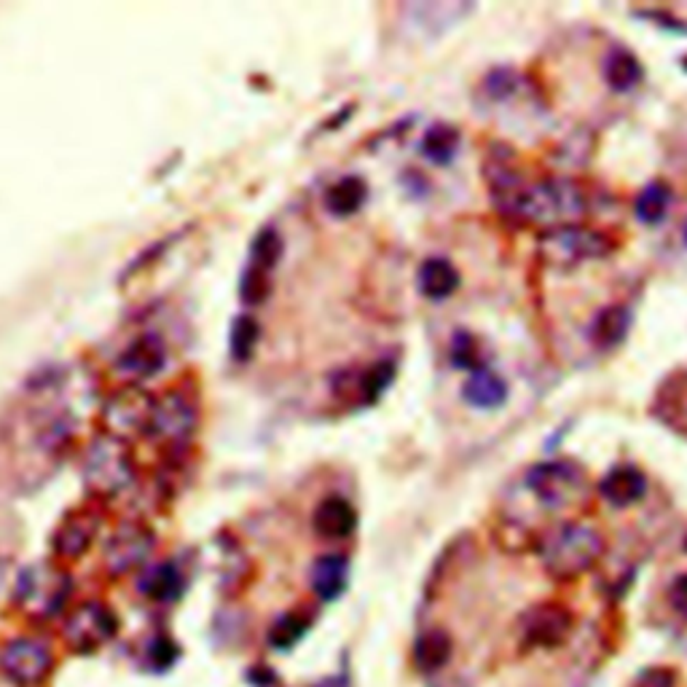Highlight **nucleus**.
Masks as SVG:
<instances>
[{"instance_id":"obj_30","label":"nucleus","mask_w":687,"mask_h":687,"mask_svg":"<svg viewBox=\"0 0 687 687\" xmlns=\"http://www.w3.org/2000/svg\"><path fill=\"white\" fill-rule=\"evenodd\" d=\"M668 189L664 183H650L642 189V194L636 196V215L645 223H658L668 210Z\"/></svg>"},{"instance_id":"obj_35","label":"nucleus","mask_w":687,"mask_h":687,"mask_svg":"<svg viewBox=\"0 0 687 687\" xmlns=\"http://www.w3.org/2000/svg\"><path fill=\"white\" fill-rule=\"evenodd\" d=\"M668 602H672V607L679 615L687 618V575H679L672 583V588H668Z\"/></svg>"},{"instance_id":"obj_28","label":"nucleus","mask_w":687,"mask_h":687,"mask_svg":"<svg viewBox=\"0 0 687 687\" xmlns=\"http://www.w3.org/2000/svg\"><path fill=\"white\" fill-rule=\"evenodd\" d=\"M258 336H261V328H258L256 320L250 314H239L234 320L232 333H228V350H232V357L237 363H247L253 357L258 346Z\"/></svg>"},{"instance_id":"obj_37","label":"nucleus","mask_w":687,"mask_h":687,"mask_svg":"<svg viewBox=\"0 0 687 687\" xmlns=\"http://www.w3.org/2000/svg\"><path fill=\"white\" fill-rule=\"evenodd\" d=\"M318 687H350V679H346V674H342V677H331V679H323Z\"/></svg>"},{"instance_id":"obj_27","label":"nucleus","mask_w":687,"mask_h":687,"mask_svg":"<svg viewBox=\"0 0 687 687\" xmlns=\"http://www.w3.org/2000/svg\"><path fill=\"white\" fill-rule=\"evenodd\" d=\"M457 148H460V132L449 124H436V127L427 129L422 138V153L436 164H449Z\"/></svg>"},{"instance_id":"obj_38","label":"nucleus","mask_w":687,"mask_h":687,"mask_svg":"<svg viewBox=\"0 0 687 687\" xmlns=\"http://www.w3.org/2000/svg\"><path fill=\"white\" fill-rule=\"evenodd\" d=\"M685 237H687V228H685Z\"/></svg>"},{"instance_id":"obj_22","label":"nucleus","mask_w":687,"mask_h":687,"mask_svg":"<svg viewBox=\"0 0 687 687\" xmlns=\"http://www.w3.org/2000/svg\"><path fill=\"white\" fill-rule=\"evenodd\" d=\"M368 196V189L357 175H346L342 181H336L328 189L325 194V207L328 213H333L336 218H350V215L361 213Z\"/></svg>"},{"instance_id":"obj_14","label":"nucleus","mask_w":687,"mask_h":687,"mask_svg":"<svg viewBox=\"0 0 687 687\" xmlns=\"http://www.w3.org/2000/svg\"><path fill=\"white\" fill-rule=\"evenodd\" d=\"M97 529H100V516L95 511L67 513L52 535L54 554L65 561L82 559L86 550L92 548V543H95Z\"/></svg>"},{"instance_id":"obj_12","label":"nucleus","mask_w":687,"mask_h":687,"mask_svg":"<svg viewBox=\"0 0 687 687\" xmlns=\"http://www.w3.org/2000/svg\"><path fill=\"white\" fill-rule=\"evenodd\" d=\"M153 550V532L140 522H127L110 535L105 546V569L114 578L129 575L132 569L146 565V559Z\"/></svg>"},{"instance_id":"obj_32","label":"nucleus","mask_w":687,"mask_h":687,"mask_svg":"<svg viewBox=\"0 0 687 687\" xmlns=\"http://www.w3.org/2000/svg\"><path fill=\"white\" fill-rule=\"evenodd\" d=\"M451 361H454L457 368L468 371L484 368L479 357V346H475V339L470 336V333H457L454 342H451Z\"/></svg>"},{"instance_id":"obj_19","label":"nucleus","mask_w":687,"mask_h":687,"mask_svg":"<svg viewBox=\"0 0 687 687\" xmlns=\"http://www.w3.org/2000/svg\"><path fill=\"white\" fill-rule=\"evenodd\" d=\"M451 653H454V642L451 636L446 634L443 629H430L414 642V664H417L419 672L432 674L441 672V668L451 661Z\"/></svg>"},{"instance_id":"obj_9","label":"nucleus","mask_w":687,"mask_h":687,"mask_svg":"<svg viewBox=\"0 0 687 687\" xmlns=\"http://www.w3.org/2000/svg\"><path fill=\"white\" fill-rule=\"evenodd\" d=\"M54 668L52 650L43 642L20 636L0 647V674L17 687H41Z\"/></svg>"},{"instance_id":"obj_26","label":"nucleus","mask_w":687,"mask_h":687,"mask_svg":"<svg viewBox=\"0 0 687 687\" xmlns=\"http://www.w3.org/2000/svg\"><path fill=\"white\" fill-rule=\"evenodd\" d=\"M604 78H607V84H610L615 92L634 89V86L642 82L640 60H636L634 54H629V52H623V49H618V52H612L610 57H607Z\"/></svg>"},{"instance_id":"obj_17","label":"nucleus","mask_w":687,"mask_h":687,"mask_svg":"<svg viewBox=\"0 0 687 687\" xmlns=\"http://www.w3.org/2000/svg\"><path fill=\"white\" fill-rule=\"evenodd\" d=\"M599 492H602V497L610 505L629 507L645 497L647 481L636 468H615L604 475L602 484H599Z\"/></svg>"},{"instance_id":"obj_4","label":"nucleus","mask_w":687,"mask_h":687,"mask_svg":"<svg viewBox=\"0 0 687 687\" xmlns=\"http://www.w3.org/2000/svg\"><path fill=\"white\" fill-rule=\"evenodd\" d=\"M73 583L65 569L54 565H33L20 575L17 583V604L28 612L33 621H52L65 610L71 599Z\"/></svg>"},{"instance_id":"obj_16","label":"nucleus","mask_w":687,"mask_h":687,"mask_svg":"<svg viewBox=\"0 0 687 687\" xmlns=\"http://www.w3.org/2000/svg\"><path fill=\"white\" fill-rule=\"evenodd\" d=\"M312 526L323 540H344L355 532L357 511L350 500L344 497H325L323 503L314 507Z\"/></svg>"},{"instance_id":"obj_33","label":"nucleus","mask_w":687,"mask_h":687,"mask_svg":"<svg viewBox=\"0 0 687 687\" xmlns=\"http://www.w3.org/2000/svg\"><path fill=\"white\" fill-rule=\"evenodd\" d=\"M148 661H151L153 668H170L178 661L175 642L167 640V636H157L151 642V650H148Z\"/></svg>"},{"instance_id":"obj_15","label":"nucleus","mask_w":687,"mask_h":687,"mask_svg":"<svg viewBox=\"0 0 687 687\" xmlns=\"http://www.w3.org/2000/svg\"><path fill=\"white\" fill-rule=\"evenodd\" d=\"M167 363V346L157 333H142L132 344L124 346V352L116 361V368L129 379L142 382L157 376Z\"/></svg>"},{"instance_id":"obj_20","label":"nucleus","mask_w":687,"mask_h":687,"mask_svg":"<svg viewBox=\"0 0 687 687\" xmlns=\"http://www.w3.org/2000/svg\"><path fill=\"white\" fill-rule=\"evenodd\" d=\"M460 288V271L454 269L446 258H427L419 269V290L432 301L449 299Z\"/></svg>"},{"instance_id":"obj_25","label":"nucleus","mask_w":687,"mask_h":687,"mask_svg":"<svg viewBox=\"0 0 687 687\" xmlns=\"http://www.w3.org/2000/svg\"><path fill=\"white\" fill-rule=\"evenodd\" d=\"M282 258V237L277 228L266 226L261 228V232L256 234V239H253L250 245V253H247V266H253V269H261V271H269V275H275L277 264H280Z\"/></svg>"},{"instance_id":"obj_3","label":"nucleus","mask_w":687,"mask_h":687,"mask_svg":"<svg viewBox=\"0 0 687 687\" xmlns=\"http://www.w3.org/2000/svg\"><path fill=\"white\" fill-rule=\"evenodd\" d=\"M135 481V460L127 441L114 436L95 438L84 454V484L95 497H119Z\"/></svg>"},{"instance_id":"obj_10","label":"nucleus","mask_w":687,"mask_h":687,"mask_svg":"<svg viewBox=\"0 0 687 687\" xmlns=\"http://www.w3.org/2000/svg\"><path fill=\"white\" fill-rule=\"evenodd\" d=\"M395 365L393 361H379L368 368H344L333 376L331 389L344 404L371 406L382 398V393L393 385Z\"/></svg>"},{"instance_id":"obj_7","label":"nucleus","mask_w":687,"mask_h":687,"mask_svg":"<svg viewBox=\"0 0 687 687\" xmlns=\"http://www.w3.org/2000/svg\"><path fill=\"white\" fill-rule=\"evenodd\" d=\"M116 631H119V618L103 602H82L73 607L62 623V636H65L67 647L78 655L97 653L114 640Z\"/></svg>"},{"instance_id":"obj_23","label":"nucleus","mask_w":687,"mask_h":687,"mask_svg":"<svg viewBox=\"0 0 687 687\" xmlns=\"http://www.w3.org/2000/svg\"><path fill=\"white\" fill-rule=\"evenodd\" d=\"M507 398L505 382L497 374H492L489 368L473 371V376L465 385V400L475 408H497L503 406Z\"/></svg>"},{"instance_id":"obj_8","label":"nucleus","mask_w":687,"mask_h":687,"mask_svg":"<svg viewBox=\"0 0 687 687\" xmlns=\"http://www.w3.org/2000/svg\"><path fill=\"white\" fill-rule=\"evenodd\" d=\"M153 404H157V398L151 393H146L142 387H121L119 393L110 395V400L103 408L105 432L114 438H121V441H127L129 436H148Z\"/></svg>"},{"instance_id":"obj_29","label":"nucleus","mask_w":687,"mask_h":687,"mask_svg":"<svg viewBox=\"0 0 687 687\" xmlns=\"http://www.w3.org/2000/svg\"><path fill=\"white\" fill-rule=\"evenodd\" d=\"M309 631V618L301 612H285L269 629V645L275 650H290L296 642L303 640Z\"/></svg>"},{"instance_id":"obj_24","label":"nucleus","mask_w":687,"mask_h":687,"mask_svg":"<svg viewBox=\"0 0 687 687\" xmlns=\"http://www.w3.org/2000/svg\"><path fill=\"white\" fill-rule=\"evenodd\" d=\"M631 328V314L629 309L623 307H607L602 314L597 318V323H593V342H597L599 346H604V350H610V346H618L626 339Z\"/></svg>"},{"instance_id":"obj_18","label":"nucleus","mask_w":687,"mask_h":687,"mask_svg":"<svg viewBox=\"0 0 687 687\" xmlns=\"http://www.w3.org/2000/svg\"><path fill=\"white\" fill-rule=\"evenodd\" d=\"M350 580V561L342 554L320 556L312 567V588L323 602H336L346 591Z\"/></svg>"},{"instance_id":"obj_11","label":"nucleus","mask_w":687,"mask_h":687,"mask_svg":"<svg viewBox=\"0 0 687 687\" xmlns=\"http://www.w3.org/2000/svg\"><path fill=\"white\" fill-rule=\"evenodd\" d=\"M526 484L548 507H567L578 503L583 492V473L572 462H546V465L532 468Z\"/></svg>"},{"instance_id":"obj_36","label":"nucleus","mask_w":687,"mask_h":687,"mask_svg":"<svg viewBox=\"0 0 687 687\" xmlns=\"http://www.w3.org/2000/svg\"><path fill=\"white\" fill-rule=\"evenodd\" d=\"M645 687H672L674 685V674L664 672V668H653V672L645 674Z\"/></svg>"},{"instance_id":"obj_34","label":"nucleus","mask_w":687,"mask_h":687,"mask_svg":"<svg viewBox=\"0 0 687 687\" xmlns=\"http://www.w3.org/2000/svg\"><path fill=\"white\" fill-rule=\"evenodd\" d=\"M513 73L511 71H497V73H492V76H489V82H486V92L492 97H505V95H511L513 92Z\"/></svg>"},{"instance_id":"obj_21","label":"nucleus","mask_w":687,"mask_h":687,"mask_svg":"<svg viewBox=\"0 0 687 687\" xmlns=\"http://www.w3.org/2000/svg\"><path fill=\"white\" fill-rule=\"evenodd\" d=\"M140 591L146 593L148 599L159 604H172L183 591V572L178 569L175 561H164V565H157L151 572L142 578Z\"/></svg>"},{"instance_id":"obj_31","label":"nucleus","mask_w":687,"mask_h":687,"mask_svg":"<svg viewBox=\"0 0 687 687\" xmlns=\"http://www.w3.org/2000/svg\"><path fill=\"white\" fill-rule=\"evenodd\" d=\"M269 296H271L269 271L245 266L243 277H239V299H243V303H247V307H261Z\"/></svg>"},{"instance_id":"obj_2","label":"nucleus","mask_w":687,"mask_h":687,"mask_svg":"<svg viewBox=\"0 0 687 687\" xmlns=\"http://www.w3.org/2000/svg\"><path fill=\"white\" fill-rule=\"evenodd\" d=\"M586 202L578 185L569 181H546L537 185H524L516 200L505 210L518 221L540 223V226H569L572 218L583 215Z\"/></svg>"},{"instance_id":"obj_5","label":"nucleus","mask_w":687,"mask_h":687,"mask_svg":"<svg viewBox=\"0 0 687 687\" xmlns=\"http://www.w3.org/2000/svg\"><path fill=\"white\" fill-rule=\"evenodd\" d=\"M200 425V406L189 389H167L153 404V417L148 436L172 451H181L194 438Z\"/></svg>"},{"instance_id":"obj_6","label":"nucleus","mask_w":687,"mask_h":687,"mask_svg":"<svg viewBox=\"0 0 687 687\" xmlns=\"http://www.w3.org/2000/svg\"><path fill=\"white\" fill-rule=\"evenodd\" d=\"M537 250H540V258L546 264L567 269V266L604 258L612 250V245L599 232L578 226V223H569V226H556L543 234L540 243H537Z\"/></svg>"},{"instance_id":"obj_13","label":"nucleus","mask_w":687,"mask_h":687,"mask_svg":"<svg viewBox=\"0 0 687 687\" xmlns=\"http://www.w3.org/2000/svg\"><path fill=\"white\" fill-rule=\"evenodd\" d=\"M569 631H572V615L559 604L532 607L524 618V642L532 647H559Z\"/></svg>"},{"instance_id":"obj_1","label":"nucleus","mask_w":687,"mask_h":687,"mask_svg":"<svg viewBox=\"0 0 687 687\" xmlns=\"http://www.w3.org/2000/svg\"><path fill=\"white\" fill-rule=\"evenodd\" d=\"M602 535L588 524H561L537 543V556L556 580H575L586 575L602 559Z\"/></svg>"}]
</instances>
